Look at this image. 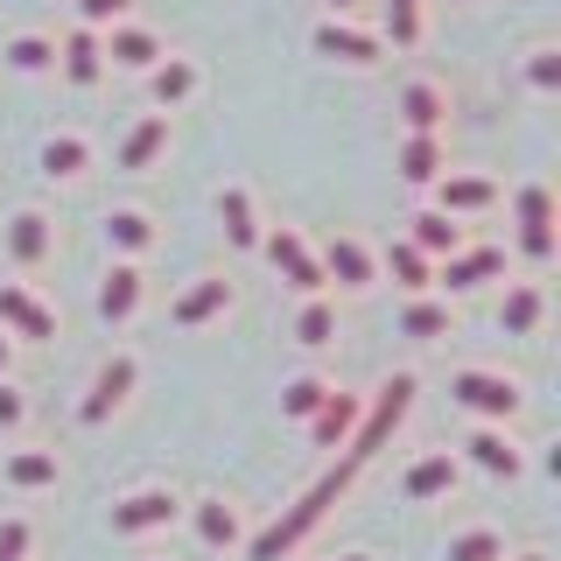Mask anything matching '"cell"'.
Here are the masks:
<instances>
[{
	"label": "cell",
	"mask_w": 561,
	"mask_h": 561,
	"mask_svg": "<svg viewBox=\"0 0 561 561\" xmlns=\"http://www.w3.org/2000/svg\"><path fill=\"white\" fill-rule=\"evenodd\" d=\"M365 463H351V456H337V463L323 470V478H316L302 499H288L274 513V526H260V534H245V554L253 561H288V554H302V540L316 534V526H323L330 513H337L344 505V491H351V478H358Z\"/></svg>",
	"instance_id": "6da1fadb"
},
{
	"label": "cell",
	"mask_w": 561,
	"mask_h": 561,
	"mask_svg": "<svg viewBox=\"0 0 561 561\" xmlns=\"http://www.w3.org/2000/svg\"><path fill=\"white\" fill-rule=\"evenodd\" d=\"M414 393H421V379L414 373H393V379H379V393L358 408V428H351V443H344V456L351 463H373V456L400 435V421L414 414Z\"/></svg>",
	"instance_id": "7a4b0ae2"
},
{
	"label": "cell",
	"mask_w": 561,
	"mask_h": 561,
	"mask_svg": "<svg viewBox=\"0 0 561 561\" xmlns=\"http://www.w3.org/2000/svg\"><path fill=\"white\" fill-rule=\"evenodd\" d=\"M449 400H456L470 421H513V414L526 408L519 379L499 373V365H456V373H449Z\"/></svg>",
	"instance_id": "3957f363"
},
{
	"label": "cell",
	"mask_w": 561,
	"mask_h": 561,
	"mask_svg": "<svg viewBox=\"0 0 561 561\" xmlns=\"http://www.w3.org/2000/svg\"><path fill=\"white\" fill-rule=\"evenodd\" d=\"M513 218H519V260L526 267H554V253H561V210H554V183H519L513 190Z\"/></svg>",
	"instance_id": "277c9868"
},
{
	"label": "cell",
	"mask_w": 561,
	"mask_h": 561,
	"mask_svg": "<svg viewBox=\"0 0 561 561\" xmlns=\"http://www.w3.org/2000/svg\"><path fill=\"white\" fill-rule=\"evenodd\" d=\"M253 253H267V267L288 280L295 295H323V288H330V280H323V260H316V245L295 232V225H274V232H260Z\"/></svg>",
	"instance_id": "5b68a950"
},
{
	"label": "cell",
	"mask_w": 561,
	"mask_h": 561,
	"mask_svg": "<svg viewBox=\"0 0 561 561\" xmlns=\"http://www.w3.org/2000/svg\"><path fill=\"white\" fill-rule=\"evenodd\" d=\"M134 386H140V358H134V351H113V358H105L99 373H92V386H84L78 421H84V428H105V421L127 408V393H134Z\"/></svg>",
	"instance_id": "8992f818"
},
{
	"label": "cell",
	"mask_w": 561,
	"mask_h": 561,
	"mask_svg": "<svg viewBox=\"0 0 561 561\" xmlns=\"http://www.w3.org/2000/svg\"><path fill=\"white\" fill-rule=\"evenodd\" d=\"M175 513H183V499H175L169 484H134L127 499H113V534L119 540H148V534H169Z\"/></svg>",
	"instance_id": "52a82bcc"
},
{
	"label": "cell",
	"mask_w": 561,
	"mask_h": 561,
	"mask_svg": "<svg viewBox=\"0 0 561 561\" xmlns=\"http://www.w3.org/2000/svg\"><path fill=\"white\" fill-rule=\"evenodd\" d=\"M456 456H463L470 470H484V478H526V449L513 443V421H478V428L456 443Z\"/></svg>",
	"instance_id": "ba28073f"
},
{
	"label": "cell",
	"mask_w": 561,
	"mask_h": 561,
	"mask_svg": "<svg viewBox=\"0 0 561 561\" xmlns=\"http://www.w3.org/2000/svg\"><path fill=\"white\" fill-rule=\"evenodd\" d=\"M309 43H316V57L351 64V70H365V64H379V57H386V35H379V28H358L351 14H323Z\"/></svg>",
	"instance_id": "9c48e42d"
},
{
	"label": "cell",
	"mask_w": 561,
	"mask_h": 561,
	"mask_svg": "<svg viewBox=\"0 0 561 561\" xmlns=\"http://www.w3.org/2000/svg\"><path fill=\"white\" fill-rule=\"evenodd\" d=\"M0 330L14 344H49L57 337V309L28 288V280H0Z\"/></svg>",
	"instance_id": "30bf717a"
},
{
	"label": "cell",
	"mask_w": 561,
	"mask_h": 561,
	"mask_svg": "<svg viewBox=\"0 0 561 561\" xmlns=\"http://www.w3.org/2000/svg\"><path fill=\"white\" fill-rule=\"evenodd\" d=\"M232 302H239L232 274H204V280H190V288L169 302V323L175 330H204V323H218V316H232Z\"/></svg>",
	"instance_id": "8fae6325"
},
{
	"label": "cell",
	"mask_w": 561,
	"mask_h": 561,
	"mask_svg": "<svg viewBox=\"0 0 561 561\" xmlns=\"http://www.w3.org/2000/svg\"><path fill=\"white\" fill-rule=\"evenodd\" d=\"M8 260L22 274H35V267H49L57 260V225H49V210H35V204H22L8 218Z\"/></svg>",
	"instance_id": "7c38bea8"
},
{
	"label": "cell",
	"mask_w": 561,
	"mask_h": 561,
	"mask_svg": "<svg viewBox=\"0 0 561 561\" xmlns=\"http://www.w3.org/2000/svg\"><path fill=\"white\" fill-rule=\"evenodd\" d=\"M140 302H148V267H140V260H113L105 280H99V323H113V330L134 323Z\"/></svg>",
	"instance_id": "4fadbf2b"
},
{
	"label": "cell",
	"mask_w": 561,
	"mask_h": 561,
	"mask_svg": "<svg viewBox=\"0 0 561 561\" xmlns=\"http://www.w3.org/2000/svg\"><path fill=\"white\" fill-rule=\"evenodd\" d=\"M316 260H323V280H337V288H351V295L379 288V253L365 239H351V232H337Z\"/></svg>",
	"instance_id": "5bb4252c"
},
{
	"label": "cell",
	"mask_w": 561,
	"mask_h": 561,
	"mask_svg": "<svg viewBox=\"0 0 561 561\" xmlns=\"http://www.w3.org/2000/svg\"><path fill=\"white\" fill-rule=\"evenodd\" d=\"M456 484H463V456L456 449H428V456H414V463L400 470V499H414V505L449 499Z\"/></svg>",
	"instance_id": "9a60e30c"
},
{
	"label": "cell",
	"mask_w": 561,
	"mask_h": 561,
	"mask_svg": "<svg viewBox=\"0 0 561 561\" xmlns=\"http://www.w3.org/2000/svg\"><path fill=\"white\" fill-rule=\"evenodd\" d=\"M499 274H505V245H456L449 260H435V288H456V295L484 288Z\"/></svg>",
	"instance_id": "2e32d148"
},
{
	"label": "cell",
	"mask_w": 561,
	"mask_h": 561,
	"mask_svg": "<svg viewBox=\"0 0 561 561\" xmlns=\"http://www.w3.org/2000/svg\"><path fill=\"white\" fill-rule=\"evenodd\" d=\"M358 408H365L358 393L330 386V393H323V408H316V414L302 421V428H309V449H344V443H351V428H358Z\"/></svg>",
	"instance_id": "e0dca14e"
},
{
	"label": "cell",
	"mask_w": 561,
	"mask_h": 561,
	"mask_svg": "<svg viewBox=\"0 0 561 561\" xmlns=\"http://www.w3.org/2000/svg\"><path fill=\"white\" fill-rule=\"evenodd\" d=\"M190 519H197V540H204L210 554H232V548H245V513H239L232 499H218V491L190 505Z\"/></svg>",
	"instance_id": "ac0fdd59"
},
{
	"label": "cell",
	"mask_w": 561,
	"mask_h": 561,
	"mask_svg": "<svg viewBox=\"0 0 561 561\" xmlns=\"http://www.w3.org/2000/svg\"><path fill=\"white\" fill-rule=\"evenodd\" d=\"M428 190H435V210H449V218H470V210L499 204V183L491 175H463V169H443Z\"/></svg>",
	"instance_id": "d6986e66"
},
{
	"label": "cell",
	"mask_w": 561,
	"mask_h": 561,
	"mask_svg": "<svg viewBox=\"0 0 561 561\" xmlns=\"http://www.w3.org/2000/svg\"><path fill=\"white\" fill-rule=\"evenodd\" d=\"M540 323H548V288H540V280H513L505 302H499V330L505 337H534Z\"/></svg>",
	"instance_id": "ffe728a7"
},
{
	"label": "cell",
	"mask_w": 561,
	"mask_h": 561,
	"mask_svg": "<svg viewBox=\"0 0 561 561\" xmlns=\"http://www.w3.org/2000/svg\"><path fill=\"white\" fill-rule=\"evenodd\" d=\"M154 218L140 204H119V210H105V245H113L119 260H140V253H154Z\"/></svg>",
	"instance_id": "44dd1931"
},
{
	"label": "cell",
	"mask_w": 561,
	"mask_h": 561,
	"mask_svg": "<svg viewBox=\"0 0 561 561\" xmlns=\"http://www.w3.org/2000/svg\"><path fill=\"white\" fill-rule=\"evenodd\" d=\"M400 119H408V134H443L449 92L435 78H408V92H400Z\"/></svg>",
	"instance_id": "7402d4cb"
},
{
	"label": "cell",
	"mask_w": 561,
	"mask_h": 561,
	"mask_svg": "<svg viewBox=\"0 0 561 561\" xmlns=\"http://www.w3.org/2000/svg\"><path fill=\"white\" fill-rule=\"evenodd\" d=\"M57 57H64V78L78 84V92H92V84L105 78V49H99V28H84V22L64 35V49H57Z\"/></svg>",
	"instance_id": "603a6c76"
},
{
	"label": "cell",
	"mask_w": 561,
	"mask_h": 561,
	"mask_svg": "<svg viewBox=\"0 0 561 561\" xmlns=\"http://www.w3.org/2000/svg\"><path fill=\"white\" fill-rule=\"evenodd\" d=\"M0 478H8L14 491H49L64 478V456L57 449H14L8 463H0Z\"/></svg>",
	"instance_id": "cb8c5ba5"
},
{
	"label": "cell",
	"mask_w": 561,
	"mask_h": 561,
	"mask_svg": "<svg viewBox=\"0 0 561 561\" xmlns=\"http://www.w3.org/2000/svg\"><path fill=\"white\" fill-rule=\"evenodd\" d=\"M162 148H169V113H148L127 140H119V169H127V175L154 169V162H162Z\"/></svg>",
	"instance_id": "d4e9b609"
},
{
	"label": "cell",
	"mask_w": 561,
	"mask_h": 561,
	"mask_svg": "<svg viewBox=\"0 0 561 561\" xmlns=\"http://www.w3.org/2000/svg\"><path fill=\"white\" fill-rule=\"evenodd\" d=\"M400 330H408V337H421V344H443L449 330H456V309L435 302V295L421 288V295H408V309H400Z\"/></svg>",
	"instance_id": "484cf974"
},
{
	"label": "cell",
	"mask_w": 561,
	"mask_h": 561,
	"mask_svg": "<svg viewBox=\"0 0 561 561\" xmlns=\"http://www.w3.org/2000/svg\"><path fill=\"white\" fill-rule=\"evenodd\" d=\"M408 245H421L428 260H449L456 245H463V225H456L449 210H414V218H408Z\"/></svg>",
	"instance_id": "4316f807"
},
{
	"label": "cell",
	"mask_w": 561,
	"mask_h": 561,
	"mask_svg": "<svg viewBox=\"0 0 561 561\" xmlns=\"http://www.w3.org/2000/svg\"><path fill=\"white\" fill-rule=\"evenodd\" d=\"M197 84H204V70L190 64V57H169V64L154 57V64H148V99H154V105H183Z\"/></svg>",
	"instance_id": "83f0119b"
},
{
	"label": "cell",
	"mask_w": 561,
	"mask_h": 561,
	"mask_svg": "<svg viewBox=\"0 0 561 561\" xmlns=\"http://www.w3.org/2000/svg\"><path fill=\"white\" fill-rule=\"evenodd\" d=\"M218 218H225V239L245 245V253L260 245V232H267V225H260V210H253V190H245V183H232V190L218 197Z\"/></svg>",
	"instance_id": "f1b7e54d"
},
{
	"label": "cell",
	"mask_w": 561,
	"mask_h": 561,
	"mask_svg": "<svg viewBox=\"0 0 561 561\" xmlns=\"http://www.w3.org/2000/svg\"><path fill=\"white\" fill-rule=\"evenodd\" d=\"M379 267L393 274V280H400V288H408V295L435 288V260L421 253V245H408V239H393V245H386V253H379Z\"/></svg>",
	"instance_id": "f546056e"
},
{
	"label": "cell",
	"mask_w": 561,
	"mask_h": 561,
	"mask_svg": "<svg viewBox=\"0 0 561 561\" xmlns=\"http://www.w3.org/2000/svg\"><path fill=\"white\" fill-rule=\"evenodd\" d=\"M295 344H302V351H330V344H337V302H330V295H302Z\"/></svg>",
	"instance_id": "4dcf8cb0"
},
{
	"label": "cell",
	"mask_w": 561,
	"mask_h": 561,
	"mask_svg": "<svg viewBox=\"0 0 561 561\" xmlns=\"http://www.w3.org/2000/svg\"><path fill=\"white\" fill-rule=\"evenodd\" d=\"M443 169H449L443 134H408V140H400V175H408V183H435Z\"/></svg>",
	"instance_id": "1f68e13d"
},
{
	"label": "cell",
	"mask_w": 561,
	"mask_h": 561,
	"mask_svg": "<svg viewBox=\"0 0 561 561\" xmlns=\"http://www.w3.org/2000/svg\"><path fill=\"white\" fill-rule=\"evenodd\" d=\"M99 49H105L119 70H148L154 57H162V43H154L148 28H113V35H99Z\"/></svg>",
	"instance_id": "d6a6232c"
},
{
	"label": "cell",
	"mask_w": 561,
	"mask_h": 561,
	"mask_svg": "<svg viewBox=\"0 0 561 561\" xmlns=\"http://www.w3.org/2000/svg\"><path fill=\"white\" fill-rule=\"evenodd\" d=\"M84 169H92V140L84 134H49L43 140V175H64L70 183V175H84Z\"/></svg>",
	"instance_id": "836d02e7"
},
{
	"label": "cell",
	"mask_w": 561,
	"mask_h": 561,
	"mask_svg": "<svg viewBox=\"0 0 561 561\" xmlns=\"http://www.w3.org/2000/svg\"><path fill=\"white\" fill-rule=\"evenodd\" d=\"M513 548H505V534L499 526H463V534H449V548L443 561H505Z\"/></svg>",
	"instance_id": "e575fe53"
},
{
	"label": "cell",
	"mask_w": 561,
	"mask_h": 561,
	"mask_svg": "<svg viewBox=\"0 0 561 561\" xmlns=\"http://www.w3.org/2000/svg\"><path fill=\"white\" fill-rule=\"evenodd\" d=\"M330 386H337V379H323V373H295L288 386H280V414H288V421H309L316 408H323Z\"/></svg>",
	"instance_id": "d590c367"
},
{
	"label": "cell",
	"mask_w": 561,
	"mask_h": 561,
	"mask_svg": "<svg viewBox=\"0 0 561 561\" xmlns=\"http://www.w3.org/2000/svg\"><path fill=\"white\" fill-rule=\"evenodd\" d=\"M8 64L35 78V70H49V64H57V43H49V35H14V43H8Z\"/></svg>",
	"instance_id": "8d00e7d4"
},
{
	"label": "cell",
	"mask_w": 561,
	"mask_h": 561,
	"mask_svg": "<svg viewBox=\"0 0 561 561\" xmlns=\"http://www.w3.org/2000/svg\"><path fill=\"white\" fill-rule=\"evenodd\" d=\"M28 554H35V519L8 513V519H0V561H28Z\"/></svg>",
	"instance_id": "74e56055"
},
{
	"label": "cell",
	"mask_w": 561,
	"mask_h": 561,
	"mask_svg": "<svg viewBox=\"0 0 561 561\" xmlns=\"http://www.w3.org/2000/svg\"><path fill=\"white\" fill-rule=\"evenodd\" d=\"M386 35L400 49H414L421 43V0H386Z\"/></svg>",
	"instance_id": "f35d334b"
},
{
	"label": "cell",
	"mask_w": 561,
	"mask_h": 561,
	"mask_svg": "<svg viewBox=\"0 0 561 561\" xmlns=\"http://www.w3.org/2000/svg\"><path fill=\"white\" fill-rule=\"evenodd\" d=\"M526 84H534V92H561V49L554 43H540L534 57H526Z\"/></svg>",
	"instance_id": "ab89813d"
},
{
	"label": "cell",
	"mask_w": 561,
	"mask_h": 561,
	"mask_svg": "<svg viewBox=\"0 0 561 561\" xmlns=\"http://www.w3.org/2000/svg\"><path fill=\"white\" fill-rule=\"evenodd\" d=\"M22 421H28V393H22L8 373H0V435H14Z\"/></svg>",
	"instance_id": "60d3db41"
},
{
	"label": "cell",
	"mask_w": 561,
	"mask_h": 561,
	"mask_svg": "<svg viewBox=\"0 0 561 561\" xmlns=\"http://www.w3.org/2000/svg\"><path fill=\"white\" fill-rule=\"evenodd\" d=\"M127 8H134V0H78V22L84 28H105V22H119Z\"/></svg>",
	"instance_id": "b9f144b4"
},
{
	"label": "cell",
	"mask_w": 561,
	"mask_h": 561,
	"mask_svg": "<svg viewBox=\"0 0 561 561\" xmlns=\"http://www.w3.org/2000/svg\"><path fill=\"white\" fill-rule=\"evenodd\" d=\"M0 373H14V337L0 330Z\"/></svg>",
	"instance_id": "7bdbcfd3"
},
{
	"label": "cell",
	"mask_w": 561,
	"mask_h": 561,
	"mask_svg": "<svg viewBox=\"0 0 561 561\" xmlns=\"http://www.w3.org/2000/svg\"><path fill=\"white\" fill-rule=\"evenodd\" d=\"M505 561H554L548 548H526V554H505Z\"/></svg>",
	"instance_id": "ee69618b"
},
{
	"label": "cell",
	"mask_w": 561,
	"mask_h": 561,
	"mask_svg": "<svg viewBox=\"0 0 561 561\" xmlns=\"http://www.w3.org/2000/svg\"><path fill=\"white\" fill-rule=\"evenodd\" d=\"M330 14H358V0H330Z\"/></svg>",
	"instance_id": "f6af8a7d"
},
{
	"label": "cell",
	"mask_w": 561,
	"mask_h": 561,
	"mask_svg": "<svg viewBox=\"0 0 561 561\" xmlns=\"http://www.w3.org/2000/svg\"><path fill=\"white\" fill-rule=\"evenodd\" d=\"M337 561H373V554H358V548H351V554H337Z\"/></svg>",
	"instance_id": "bcb514c9"
}]
</instances>
